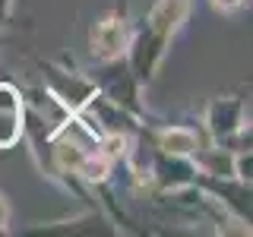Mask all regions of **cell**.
Returning a JSON list of instances; mask_svg holds the SVG:
<instances>
[{
    "mask_svg": "<svg viewBox=\"0 0 253 237\" xmlns=\"http://www.w3.org/2000/svg\"><path fill=\"white\" fill-rule=\"evenodd\" d=\"M19 120H22V108L16 101L13 89L0 85V146H10L19 133Z\"/></svg>",
    "mask_w": 253,
    "mask_h": 237,
    "instance_id": "cell-1",
    "label": "cell"
}]
</instances>
